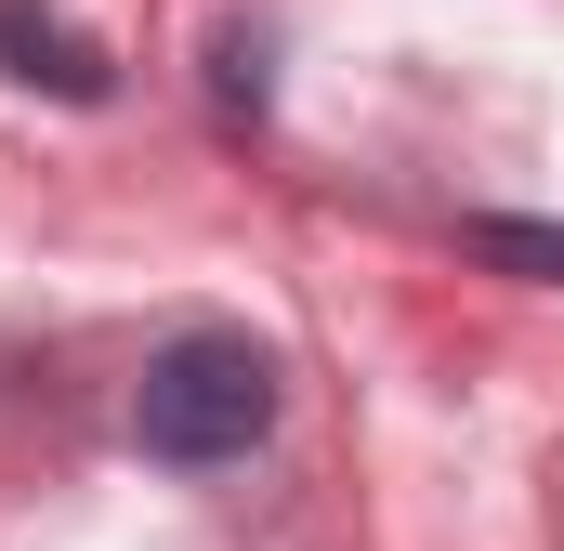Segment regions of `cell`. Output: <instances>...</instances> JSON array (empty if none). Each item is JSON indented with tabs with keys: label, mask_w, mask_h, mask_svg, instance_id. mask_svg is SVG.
Masks as SVG:
<instances>
[{
	"label": "cell",
	"mask_w": 564,
	"mask_h": 551,
	"mask_svg": "<svg viewBox=\"0 0 564 551\" xmlns=\"http://www.w3.org/2000/svg\"><path fill=\"white\" fill-rule=\"evenodd\" d=\"M132 433H144V460H184V473L250 460V446L276 433V355L237 342V328H184V342L144 368Z\"/></svg>",
	"instance_id": "1"
},
{
	"label": "cell",
	"mask_w": 564,
	"mask_h": 551,
	"mask_svg": "<svg viewBox=\"0 0 564 551\" xmlns=\"http://www.w3.org/2000/svg\"><path fill=\"white\" fill-rule=\"evenodd\" d=\"M0 66H13V79H53V93H79V106L106 93V53H93L66 13H40V0H0Z\"/></svg>",
	"instance_id": "2"
},
{
	"label": "cell",
	"mask_w": 564,
	"mask_h": 551,
	"mask_svg": "<svg viewBox=\"0 0 564 551\" xmlns=\"http://www.w3.org/2000/svg\"><path fill=\"white\" fill-rule=\"evenodd\" d=\"M473 250L512 263V276H564V237H552V224H473Z\"/></svg>",
	"instance_id": "3"
}]
</instances>
